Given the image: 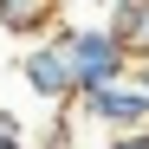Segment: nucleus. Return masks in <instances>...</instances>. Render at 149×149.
I'll return each mask as SVG.
<instances>
[{"label": "nucleus", "instance_id": "f257e3e1", "mask_svg": "<svg viewBox=\"0 0 149 149\" xmlns=\"http://www.w3.org/2000/svg\"><path fill=\"white\" fill-rule=\"evenodd\" d=\"M52 45L65 52L78 91H97V84L130 78V45H123L110 26H52Z\"/></svg>", "mask_w": 149, "mask_h": 149}, {"label": "nucleus", "instance_id": "423d86ee", "mask_svg": "<svg viewBox=\"0 0 149 149\" xmlns=\"http://www.w3.org/2000/svg\"><path fill=\"white\" fill-rule=\"evenodd\" d=\"M0 149H33V143H26V130H19V117H13V110H0Z\"/></svg>", "mask_w": 149, "mask_h": 149}, {"label": "nucleus", "instance_id": "7ed1b4c3", "mask_svg": "<svg viewBox=\"0 0 149 149\" xmlns=\"http://www.w3.org/2000/svg\"><path fill=\"white\" fill-rule=\"evenodd\" d=\"M19 84H26L39 104H71L78 97V78H71V65L52 39L45 45H26V58H19Z\"/></svg>", "mask_w": 149, "mask_h": 149}, {"label": "nucleus", "instance_id": "20e7f679", "mask_svg": "<svg viewBox=\"0 0 149 149\" xmlns=\"http://www.w3.org/2000/svg\"><path fill=\"white\" fill-rule=\"evenodd\" d=\"M45 26H58V0H0V33L33 39Z\"/></svg>", "mask_w": 149, "mask_h": 149}, {"label": "nucleus", "instance_id": "6e6552de", "mask_svg": "<svg viewBox=\"0 0 149 149\" xmlns=\"http://www.w3.org/2000/svg\"><path fill=\"white\" fill-rule=\"evenodd\" d=\"M130 78H136V84L149 91V58H136V71H130Z\"/></svg>", "mask_w": 149, "mask_h": 149}, {"label": "nucleus", "instance_id": "0eeeda50", "mask_svg": "<svg viewBox=\"0 0 149 149\" xmlns=\"http://www.w3.org/2000/svg\"><path fill=\"white\" fill-rule=\"evenodd\" d=\"M110 149H149V123H143V130H123V136H117Z\"/></svg>", "mask_w": 149, "mask_h": 149}, {"label": "nucleus", "instance_id": "39448f33", "mask_svg": "<svg viewBox=\"0 0 149 149\" xmlns=\"http://www.w3.org/2000/svg\"><path fill=\"white\" fill-rule=\"evenodd\" d=\"M110 33L130 45V58H149V0H117Z\"/></svg>", "mask_w": 149, "mask_h": 149}, {"label": "nucleus", "instance_id": "f03ea898", "mask_svg": "<svg viewBox=\"0 0 149 149\" xmlns=\"http://www.w3.org/2000/svg\"><path fill=\"white\" fill-rule=\"evenodd\" d=\"M71 110L91 117V123H110V130H143L149 123V91L136 78H117V84H97V91H78Z\"/></svg>", "mask_w": 149, "mask_h": 149}]
</instances>
